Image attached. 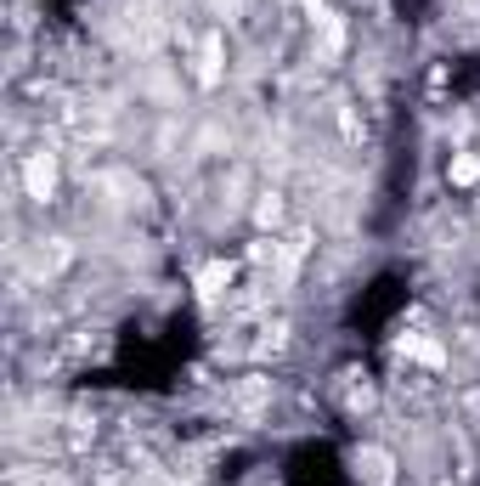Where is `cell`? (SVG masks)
I'll return each instance as SVG.
<instances>
[{
  "label": "cell",
  "instance_id": "cell-16",
  "mask_svg": "<svg viewBox=\"0 0 480 486\" xmlns=\"http://www.w3.org/2000/svg\"><path fill=\"white\" fill-rule=\"evenodd\" d=\"M215 6H220V12H238V6H243V0H215Z\"/></svg>",
  "mask_w": 480,
  "mask_h": 486
},
{
  "label": "cell",
  "instance_id": "cell-11",
  "mask_svg": "<svg viewBox=\"0 0 480 486\" xmlns=\"http://www.w3.org/2000/svg\"><path fill=\"white\" fill-rule=\"evenodd\" d=\"M255 221H260V226H277V221H283V193H260Z\"/></svg>",
  "mask_w": 480,
  "mask_h": 486
},
{
  "label": "cell",
  "instance_id": "cell-1",
  "mask_svg": "<svg viewBox=\"0 0 480 486\" xmlns=\"http://www.w3.org/2000/svg\"><path fill=\"white\" fill-rule=\"evenodd\" d=\"M23 193H29V198H52L57 193V153H29V164H23Z\"/></svg>",
  "mask_w": 480,
  "mask_h": 486
},
{
  "label": "cell",
  "instance_id": "cell-18",
  "mask_svg": "<svg viewBox=\"0 0 480 486\" xmlns=\"http://www.w3.org/2000/svg\"><path fill=\"white\" fill-rule=\"evenodd\" d=\"M446 486H452V481H446Z\"/></svg>",
  "mask_w": 480,
  "mask_h": 486
},
{
  "label": "cell",
  "instance_id": "cell-9",
  "mask_svg": "<svg viewBox=\"0 0 480 486\" xmlns=\"http://www.w3.org/2000/svg\"><path fill=\"white\" fill-rule=\"evenodd\" d=\"M396 351L401 356H418L424 368H446V345H436V340H401Z\"/></svg>",
  "mask_w": 480,
  "mask_h": 486
},
{
  "label": "cell",
  "instance_id": "cell-13",
  "mask_svg": "<svg viewBox=\"0 0 480 486\" xmlns=\"http://www.w3.org/2000/svg\"><path fill=\"white\" fill-rule=\"evenodd\" d=\"M283 345H289V328H283V322H271V328H266V340H260L255 351H260V356H277Z\"/></svg>",
  "mask_w": 480,
  "mask_h": 486
},
{
  "label": "cell",
  "instance_id": "cell-6",
  "mask_svg": "<svg viewBox=\"0 0 480 486\" xmlns=\"http://www.w3.org/2000/svg\"><path fill=\"white\" fill-rule=\"evenodd\" d=\"M226 283H232V266H226V261H210L204 272H198V294H204V300H220Z\"/></svg>",
  "mask_w": 480,
  "mask_h": 486
},
{
  "label": "cell",
  "instance_id": "cell-14",
  "mask_svg": "<svg viewBox=\"0 0 480 486\" xmlns=\"http://www.w3.org/2000/svg\"><path fill=\"white\" fill-rule=\"evenodd\" d=\"M339 124H345V142H362V119H357L350 102H339Z\"/></svg>",
  "mask_w": 480,
  "mask_h": 486
},
{
  "label": "cell",
  "instance_id": "cell-3",
  "mask_svg": "<svg viewBox=\"0 0 480 486\" xmlns=\"http://www.w3.org/2000/svg\"><path fill=\"white\" fill-rule=\"evenodd\" d=\"M339 51H345V23H339L334 12H322V17H317V57L334 63Z\"/></svg>",
  "mask_w": 480,
  "mask_h": 486
},
{
  "label": "cell",
  "instance_id": "cell-12",
  "mask_svg": "<svg viewBox=\"0 0 480 486\" xmlns=\"http://www.w3.org/2000/svg\"><path fill=\"white\" fill-rule=\"evenodd\" d=\"M91 436H96V424L80 413V419H68V447H91Z\"/></svg>",
  "mask_w": 480,
  "mask_h": 486
},
{
  "label": "cell",
  "instance_id": "cell-4",
  "mask_svg": "<svg viewBox=\"0 0 480 486\" xmlns=\"http://www.w3.org/2000/svg\"><path fill=\"white\" fill-rule=\"evenodd\" d=\"M124 40H131L136 51H153L159 45V23H153V12H147V6H136L131 17H124Z\"/></svg>",
  "mask_w": 480,
  "mask_h": 486
},
{
  "label": "cell",
  "instance_id": "cell-15",
  "mask_svg": "<svg viewBox=\"0 0 480 486\" xmlns=\"http://www.w3.org/2000/svg\"><path fill=\"white\" fill-rule=\"evenodd\" d=\"M131 486H175V481H170L164 470H136V475H131Z\"/></svg>",
  "mask_w": 480,
  "mask_h": 486
},
{
  "label": "cell",
  "instance_id": "cell-10",
  "mask_svg": "<svg viewBox=\"0 0 480 486\" xmlns=\"http://www.w3.org/2000/svg\"><path fill=\"white\" fill-rule=\"evenodd\" d=\"M446 182L452 187H475L480 182V159H475V153H458V159L446 164Z\"/></svg>",
  "mask_w": 480,
  "mask_h": 486
},
{
  "label": "cell",
  "instance_id": "cell-2",
  "mask_svg": "<svg viewBox=\"0 0 480 486\" xmlns=\"http://www.w3.org/2000/svg\"><path fill=\"white\" fill-rule=\"evenodd\" d=\"M357 470H362L367 486H390V481H396V458H390L385 447H362V452H357Z\"/></svg>",
  "mask_w": 480,
  "mask_h": 486
},
{
  "label": "cell",
  "instance_id": "cell-7",
  "mask_svg": "<svg viewBox=\"0 0 480 486\" xmlns=\"http://www.w3.org/2000/svg\"><path fill=\"white\" fill-rule=\"evenodd\" d=\"M68 261H73V249H68L63 238H52V243H45V249L34 254V272H40V277H57V272H63Z\"/></svg>",
  "mask_w": 480,
  "mask_h": 486
},
{
  "label": "cell",
  "instance_id": "cell-17",
  "mask_svg": "<svg viewBox=\"0 0 480 486\" xmlns=\"http://www.w3.org/2000/svg\"><path fill=\"white\" fill-rule=\"evenodd\" d=\"M306 12H311V17H322V0H306Z\"/></svg>",
  "mask_w": 480,
  "mask_h": 486
},
{
  "label": "cell",
  "instance_id": "cell-5",
  "mask_svg": "<svg viewBox=\"0 0 480 486\" xmlns=\"http://www.w3.org/2000/svg\"><path fill=\"white\" fill-rule=\"evenodd\" d=\"M266 402H271V379H260V373H255V379H243V385H238V413L255 419Z\"/></svg>",
  "mask_w": 480,
  "mask_h": 486
},
{
  "label": "cell",
  "instance_id": "cell-8",
  "mask_svg": "<svg viewBox=\"0 0 480 486\" xmlns=\"http://www.w3.org/2000/svg\"><path fill=\"white\" fill-rule=\"evenodd\" d=\"M198 85H220V35H210L198 51Z\"/></svg>",
  "mask_w": 480,
  "mask_h": 486
}]
</instances>
